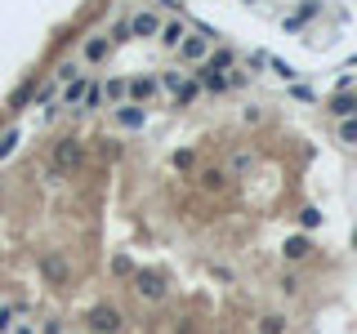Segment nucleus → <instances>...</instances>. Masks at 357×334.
I'll use <instances>...</instances> for the list:
<instances>
[{
  "label": "nucleus",
  "instance_id": "f257e3e1",
  "mask_svg": "<svg viewBox=\"0 0 357 334\" xmlns=\"http://www.w3.org/2000/svg\"><path fill=\"white\" fill-rule=\"evenodd\" d=\"M121 326H125V317H121L112 303H99V308H90V330H94V334H121Z\"/></svg>",
  "mask_w": 357,
  "mask_h": 334
},
{
  "label": "nucleus",
  "instance_id": "f03ea898",
  "mask_svg": "<svg viewBox=\"0 0 357 334\" xmlns=\"http://www.w3.org/2000/svg\"><path fill=\"white\" fill-rule=\"evenodd\" d=\"M178 59L201 67L205 59H210V32H201V36H183V45H178Z\"/></svg>",
  "mask_w": 357,
  "mask_h": 334
},
{
  "label": "nucleus",
  "instance_id": "7ed1b4c3",
  "mask_svg": "<svg viewBox=\"0 0 357 334\" xmlns=\"http://www.w3.org/2000/svg\"><path fill=\"white\" fill-rule=\"evenodd\" d=\"M134 290H139V299H147V303L165 299V281L156 272H134Z\"/></svg>",
  "mask_w": 357,
  "mask_h": 334
},
{
  "label": "nucleus",
  "instance_id": "20e7f679",
  "mask_svg": "<svg viewBox=\"0 0 357 334\" xmlns=\"http://www.w3.org/2000/svg\"><path fill=\"white\" fill-rule=\"evenodd\" d=\"M54 165H59V169H76L81 165V143L76 138H59V143H54Z\"/></svg>",
  "mask_w": 357,
  "mask_h": 334
},
{
  "label": "nucleus",
  "instance_id": "39448f33",
  "mask_svg": "<svg viewBox=\"0 0 357 334\" xmlns=\"http://www.w3.org/2000/svg\"><path fill=\"white\" fill-rule=\"evenodd\" d=\"M143 121H147L143 103H121V107H116V125H125V129H139Z\"/></svg>",
  "mask_w": 357,
  "mask_h": 334
},
{
  "label": "nucleus",
  "instance_id": "423d86ee",
  "mask_svg": "<svg viewBox=\"0 0 357 334\" xmlns=\"http://www.w3.org/2000/svg\"><path fill=\"white\" fill-rule=\"evenodd\" d=\"M183 36H187V27H183V23H178V18H174V23H161V32H156V41H161L165 50H178V45H183Z\"/></svg>",
  "mask_w": 357,
  "mask_h": 334
},
{
  "label": "nucleus",
  "instance_id": "0eeeda50",
  "mask_svg": "<svg viewBox=\"0 0 357 334\" xmlns=\"http://www.w3.org/2000/svg\"><path fill=\"white\" fill-rule=\"evenodd\" d=\"M156 90H161V85H156L152 76H139V81H130V103H147V98H156Z\"/></svg>",
  "mask_w": 357,
  "mask_h": 334
},
{
  "label": "nucleus",
  "instance_id": "6e6552de",
  "mask_svg": "<svg viewBox=\"0 0 357 334\" xmlns=\"http://www.w3.org/2000/svg\"><path fill=\"white\" fill-rule=\"evenodd\" d=\"M130 32H134V36H156V32H161V18H156V14H134V18H130Z\"/></svg>",
  "mask_w": 357,
  "mask_h": 334
},
{
  "label": "nucleus",
  "instance_id": "1a4fd4ad",
  "mask_svg": "<svg viewBox=\"0 0 357 334\" xmlns=\"http://www.w3.org/2000/svg\"><path fill=\"white\" fill-rule=\"evenodd\" d=\"M112 45H116L112 36H94V41L85 45V63H103V59L112 54Z\"/></svg>",
  "mask_w": 357,
  "mask_h": 334
},
{
  "label": "nucleus",
  "instance_id": "9d476101",
  "mask_svg": "<svg viewBox=\"0 0 357 334\" xmlns=\"http://www.w3.org/2000/svg\"><path fill=\"white\" fill-rule=\"evenodd\" d=\"M331 112H335V116H340V121H349V116H357V98H353V94H335V98H331Z\"/></svg>",
  "mask_w": 357,
  "mask_h": 334
},
{
  "label": "nucleus",
  "instance_id": "9b49d317",
  "mask_svg": "<svg viewBox=\"0 0 357 334\" xmlns=\"http://www.w3.org/2000/svg\"><path fill=\"white\" fill-rule=\"evenodd\" d=\"M85 90H90V81H85V76L68 81V90H63V103H81V98H85Z\"/></svg>",
  "mask_w": 357,
  "mask_h": 334
},
{
  "label": "nucleus",
  "instance_id": "f8f14e48",
  "mask_svg": "<svg viewBox=\"0 0 357 334\" xmlns=\"http://www.w3.org/2000/svg\"><path fill=\"white\" fill-rule=\"evenodd\" d=\"M232 63H237V59H232L228 50H219V54H214V59H205L201 67H205V72H232Z\"/></svg>",
  "mask_w": 357,
  "mask_h": 334
},
{
  "label": "nucleus",
  "instance_id": "ddd939ff",
  "mask_svg": "<svg viewBox=\"0 0 357 334\" xmlns=\"http://www.w3.org/2000/svg\"><path fill=\"white\" fill-rule=\"evenodd\" d=\"M286 259H290V263L308 259V241H304V236H290V241H286Z\"/></svg>",
  "mask_w": 357,
  "mask_h": 334
},
{
  "label": "nucleus",
  "instance_id": "4468645a",
  "mask_svg": "<svg viewBox=\"0 0 357 334\" xmlns=\"http://www.w3.org/2000/svg\"><path fill=\"white\" fill-rule=\"evenodd\" d=\"M196 178H201L205 192H223V169H205V174H196Z\"/></svg>",
  "mask_w": 357,
  "mask_h": 334
},
{
  "label": "nucleus",
  "instance_id": "2eb2a0df",
  "mask_svg": "<svg viewBox=\"0 0 357 334\" xmlns=\"http://www.w3.org/2000/svg\"><path fill=\"white\" fill-rule=\"evenodd\" d=\"M45 276H50V281H68V263H63V259H45Z\"/></svg>",
  "mask_w": 357,
  "mask_h": 334
},
{
  "label": "nucleus",
  "instance_id": "dca6fc26",
  "mask_svg": "<svg viewBox=\"0 0 357 334\" xmlns=\"http://www.w3.org/2000/svg\"><path fill=\"white\" fill-rule=\"evenodd\" d=\"M103 103H108V94H103V85H90V90H85V107H90V112H99Z\"/></svg>",
  "mask_w": 357,
  "mask_h": 334
},
{
  "label": "nucleus",
  "instance_id": "f3484780",
  "mask_svg": "<svg viewBox=\"0 0 357 334\" xmlns=\"http://www.w3.org/2000/svg\"><path fill=\"white\" fill-rule=\"evenodd\" d=\"M259 334H286V317H264L259 321Z\"/></svg>",
  "mask_w": 357,
  "mask_h": 334
},
{
  "label": "nucleus",
  "instance_id": "a211bd4d",
  "mask_svg": "<svg viewBox=\"0 0 357 334\" xmlns=\"http://www.w3.org/2000/svg\"><path fill=\"white\" fill-rule=\"evenodd\" d=\"M103 94H108L112 103H121V98L130 94V85H125V81H108V85H103Z\"/></svg>",
  "mask_w": 357,
  "mask_h": 334
},
{
  "label": "nucleus",
  "instance_id": "6ab92c4d",
  "mask_svg": "<svg viewBox=\"0 0 357 334\" xmlns=\"http://www.w3.org/2000/svg\"><path fill=\"white\" fill-rule=\"evenodd\" d=\"M340 138H344V143H357V116L340 121Z\"/></svg>",
  "mask_w": 357,
  "mask_h": 334
},
{
  "label": "nucleus",
  "instance_id": "aec40b11",
  "mask_svg": "<svg viewBox=\"0 0 357 334\" xmlns=\"http://www.w3.org/2000/svg\"><path fill=\"white\" fill-rule=\"evenodd\" d=\"M112 272H116V276H134V263H130L125 254H116V259H112Z\"/></svg>",
  "mask_w": 357,
  "mask_h": 334
},
{
  "label": "nucleus",
  "instance_id": "412c9836",
  "mask_svg": "<svg viewBox=\"0 0 357 334\" xmlns=\"http://www.w3.org/2000/svg\"><path fill=\"white\" fill-rule=\"evenodd\" d=\"M14 143H18V129H9V134H0V160L14 152Z\"/></svg>",
  "mask_w": 357,
  "mask_h": 334
},
{
  "label": "nucleus",
  "instance_id": "4be33fe9",
  "mask_svg": "<svg viewBox=\"0 0 357 334\" xmlns=\"http://www.w3.org/2000/svg\"><path fill=\"white\" fill-rule=\"evenodd\" d=\"M268 67L281 76V81H295V72H290V63H281V59H268Z\"/></svg>",
  "mask_w": 357,
  "mask_h": 334
},
{
  "label": "nucleus",
  "instance_id": "5701e85b",
  "mask_svg": "<svg viewBox=\"0 0 357 334\" xmlns=\"http://www.w3.org/2000/svg\"><path fill=\"white\" fill-rule=\"evenodd\" d=\"M290 94H295V98H304V103H313V98H317L313 85H290Z\"/></svg>",
  "mask_w": 357,
  "mask_h": 334
},
{
  "label": "nucleus",
  "instance_id": "b1692460",
  "mask_svg": "<svg viewBox=\"0 0 357 334\" xmlns=\"http://www.w3.org/2000/svg\"><path fill=\"white\" fill-rule=\"evenodd\" d=\"M295 290H299V276L286 272V276H281V294H295Z\"/></svg>",
  "mask_w": 357,
  "mask_h": 334
},
{
  "label": "nucleus",
  "instance_id": "393cba45",
  "mask_svg": "<svg viewBox=\"0 0 357 334\" xmlns=\"http://www.w3.org/2000/svg\"><path fill=\"white\" fill-rule=\"evenodd\" d=\"M299 223H304V227H317V223H322V214H317V209H304V214H299Z\"/></svg>",
  "mask_w": 357,
  "mask_h": 334
},
{
  "label": "nucleus",
  "instance_id": "a878e982",
  "mask_svg": "<svg viewBox=\"0 0 357 334\" xmlns=\"http://www.w3.org/2000/svg\"><path fill=\"white\" fill-rule=\"evenodd\" d=\"M45 334H63V326H59V321H50V326H45Z\"/></svg>",
  "mask_w": 357,
  "mask_h": 334
},
{
  "label": "nucleus",
  "instance_id": "bb28decb",
  "mask_svg": "<svg viewBox=\"0 0 357 334\" xmlns=\"http://www.w3.org/2000/svg\"><path fill=\"white\" fill-rule=\"evenodd\" d=\"M14 334H32V326H18V330H14Z\"/></svg>",
  "mask_w": 357,
  "mask_h": 334
}]
</instances>
